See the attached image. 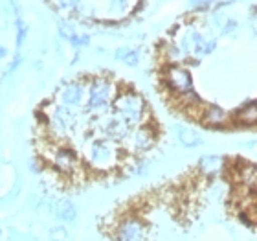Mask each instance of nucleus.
I'll list each match as a JSON object with an SVG mask.
<instances>
[{
	"label": "nucleus",
	"mask_w": 257,
	"mask_h": 241,
	"mask_svg": "<svg viewBox=\"0 0 257 241\" xmlns=\"http://www.w3.org/2000/svg\"><path fill=\"white\" fill-rule=\"evenodd\" d=\"M114 87L107 79H96L88 87V109L92 113H103L110 105Z\"/></svg>",
	"instance_id": "nucleus-3"
},
{
	"label": "nucleus",
	"mask_w": 257,
	"mask_h": 241,
	"mask_svg": "<svg viewBox=\"0 0 257 241\" xmlns=\"http://www.w3.org/2000/svg\"><path fill=\"white\" fill-rule=\"evenodd\" d=\"M26 35H28V26L19 19V21H17V46H22V44H24Z\"/></svg>",
	"instance_id": "nucleus-15"
},
{
	"label": "nucleus",
	"mask_w": 257,
	"mask_h": 241,
	"mask_svg": "<svg viewBox=\"0 0 257 241\" xmlns=\"http://www.w3.org/2000/svg\"><path fill=\"white\" fill-rule=\"evenodd\" d=\"M50 125L57 133H68L77 125V114L72 109H66L63 105H55L54 111L50 113L48 118Z\"/></svg>",
	"instance_id": "nucleus-4"
},
{
	"label": "nucleus",
	"mask_w": 257,
	"mask_h": 241,
	"mask_svg": "<svg viewBox=\"0 0 257 241\" xmlns=\"http://www.w3.org/2000/svg\"><path fill=\"white\" fill-rule=\"evenodd\" d=\"M208 122L211 123V125H222V123L226 122V113L220 111L219 107L211 109L208 113Z\"/></svg>",
	"instance_id": "nucleus-13"
},
{
	"label": "nucleus",
	"mask_w": 257,
	"mask_h": 241,
	"mask_svg": "<svg viewBox=\"0 0 257 241\" xmlns=\"http://www.w3.org/2000/svg\"><path fill=\"white\" fill-rule=\"evenodd\" d=\"M21 63H22V57H21V55H17L15 59H13V63L10 64V68H8V74H13V72L19 68V64H21Z\"/></svg>",
	"instance_id": "nucleus-17"
},
{
	"label": "nucleus",
	"mask_w": 257,
	"mask_h": 241,
	"mask_svg": "<svg viewBox=\"0 0 257 241\" xmlns=\"http://www.w3.org/2000/svg\"><path fill=\"white\" fill-rule=\"evenodd\" d=\"M145 103L136 92H125L116 100V114L133 129L144 120Z\"/></svg>",
	"instance_id": "nucleus-1"
},
{
	"label": "nucleus",
	"mask_w": 257,
	"mask_h": 241,
	"mask_svg": "<svg viewBox=\"0 0 257 241\" xmlns=\"http://www.w3.org/2000/svg\"><path fill=\"white\" fill-rule=\"evenodd\" d=\"M6 54H8V50H6L4 46H0V59H2V57H6Z\"/></svg>",
	"instance_id": "nucleus-18"
},
{
	"label": "nucleus",
	"mask_w": 257,
	"mask_h": 241,
	"mask_svg": "<svg viewBox=\"0 0 257 241\" xmlns=\"http://www.w3.org/2000/svg\"><path fill=\"white\" fill-rule=\"evenodd\" d=\"M54 164L57 170H61L63 173L74 172L75 166H77V156L72 149L68 147H61V149L55 151L54 155Z\"/></svg>",
	"instance_id": "nucleus-9"
},
{
	"label": "nucleus",
	"mask_w": 257,
	"mask_h": 241,
	"mask_svg": "<svg viewBox=\"0 0 257 241\" xmlns=\"http://www.w3.org/2000/svg\"><path fill=\"white\" fill-rule=\"evenodd\" d=\"M85 100V87L81 83H70L61 91V103L63 107L72 109L74 111L75 107H79L81 103Z\"/></svg>",
	"instance_id": "nucleus-5"
},
{
	"label": "nucleus",
	"mask_w": 257,
	"mask_h": 241,
	"mask_svg": "<svg viewBox=\"0 0 257 241\" xmlns=\"http://www.w3.org/2000/svg\"><path fill=\"white\" fill-rule=\"evenodd\" d=\"M0 237H2V230H0Z\"/></svg>",
	"instance_id": "nucleus-19"
},
{
	"label": "nucleus",
	"mask_w": 257,
	"mask_h": 241,
	"mask_svg": "<svg viewBox=\"0 0 257 241\" xmlns=\"http://www.w3.org/2000/svg\"><path fill=\"white\" fill-rule=\"evenodd\" d=\"M178 136H180V140L184 142V145H197L198 142H200V138H198V134H195L193 131H188V129H184V131H178Z\"/></svg>",
	"instance_id": "nucleus-14"
},
{
	"label": "nucleus",
	"mask_w": 257,
	"mask_h": 241,
	"mask_svg": "<svg viewBox=\"0 0 257 241\" xmlns=\"http://www.w3.org/2000/svg\"><path fill=\"white\" fill-rule=\"evenodd\" d=\"M145 236V226L138 219L123 221L118 228V241H142Z\"/></svg>",
	"instance_id": "nucleus-6"
},
{
	"label": "nucleus",
	"mask_w": 257,
	"mask_h": 241,
	"mask_svg": "<svg viewBox=\"0 0 257 241\" xmlns=\"http://www.w3.org/2000/svg\"><path fill=\"white\" fill-rule=\"evenodd\" d=\"M167 81H169V85L178 91L180 94H188L191 92V87H193V81H191V75L189 72L182 68H171L169 70V74H167Z\"/></svg>",
	"instance_id": "nucleus-8"
},
{
	"label": "nucleus",
	"mask_w": 257,
	"mask_h": 241,
	"mask_svg": "<svg viewBox=\"0 0 257 241\" xmlns=\"http://www.w3.org/2000/svg\"><path fill=\"white\" fill-rule=\"evenodd\" d=\"M50 239L52 241H64L66 239V230H64L63 226H54V228L50 230Z\"/></svg>",
	"instance_id": "nucleus-16"
},
{
	"label": "nucleus",
	"mask_w": 257,
	"mask_h": 241,
	"mask_svg": "<svg viewBox=\"0 0 257 241\" xmlns=\"http://www.w3.org/2000/svg\"><path fill=\"white\" fill-rule=\"evenodd\" d=\"M86 158L97 170H108V168L114 166L118 162L119 151L108 138H99V140H94L86 147Z\"/></svg>",
	"instance_id": "nucleus-2"
},
{
	"label": "nucleus",
	"mask_w": 257,
	"mask_h": 241,
	"mask_svg": "<svg viewBox=\"0 0 257 241\" xmlns=\"http://www.w3.org/2000/svg\"><path fill=\"white\" fill-rule=\"evenodd\" d=\"M54 212L59 219L66 221V223H72L77 217V210H75V206L70 201H59L54 206Z\"/></svg>",
	"instance_id": "nucleus-10"
},
{
	"label": "nucleus",
	"mask_w": 257,
	"mask_h": 241,
	"mask_svg": "<svg viewBox=\"0 0 257 241\" xmlns=\"http://www.w3.org/2000/svg\"><path fill=\"white\" fill-rule=\"evenodd\" d=\"M239 120H241V123H244V125H253V123H257V102L244 105V107L241 109V113H239Z\"/></svg>",
	"instance_id": "nucleus-11"
},
{
	"label": "nucleus",
	"mask_w": 257,
	"mask_h": 241,
	"mask_svg": "<svg viewBox=\"0 0 257 241\" xmlns=\"http://www.w3.org/2000/svg\"><path fill=\"white\" fill-rule=\"evenodd\" d=\"M116 57L119 61H123L125 64H128V66H136L140 61V54L133 48H119L116 52Z\"/></svg>",
	"instance_id": "nucleus-12"
},
{
	"label": "nucleus",
	"mask_w": 257,
	"mask_h": 241,
	"mask_svg": "<svg viewBox=\"0 0 257 241\" xmlns=\"http://www.w3.org/2000/svg\"><path fill=\"white\" fill-rule=\"evenodd\" d=\"M127 142L131 144V147H133L134 151H138V153H144V151H147L153 145V142H155V138H153V133H151L149 129H134V131H131V134L127 136Z\"/></svg>",
	"instance_id": "nucleus-7"
}]
</instances>
